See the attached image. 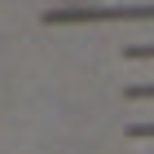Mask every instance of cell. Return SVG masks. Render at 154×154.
Returning a JSON list of instances; mask_svg holds the SVG:
<instances>
[{"mask_svg": "<svg viewBox=\"0 0 154 154\" xmlns=\"http://www.w3.org/2000/svg\"><path fill=\"white\" fill-rule=\"evenodd\" d=\"M119 57L123 62H154V44H123Z\"/></svg>", "mask_w": 154, "mask_h": 154, "instance_id": "obj_1", "label": "cell"}, {"mask_svg": "<svg viewBox=\"0 0 154 154\" xmlns=\"http://www.w3.org/2000/svg\"><path fill=\"white\" fill-rule=\"evenodd\" d=\"M128 137H137V141H141V137H154V123H132Z\"/></svg>", "mask_w": 154, "mask_h": 154, "instance_id": "obj_3", "label": "cell"}, {"mask_svg": "<svg viewBox=\"0 0 154 154\" xmlns=\"http://www.w3.org/2000/svg\"><path fill=\"white\" fill-rule=\"evenodd\" d=\"M123 97H128V101H150V97H154V84H128Z\"/></svg>", "mask_w": 154, "mask_h": 154, "instance_id": "obj_2", "label": "cell"}]
</instances>
